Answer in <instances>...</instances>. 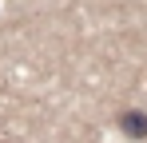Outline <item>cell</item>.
<instances>
[{
  "instance_id": "obj_1",
  "label": "cell",
  "mask_w": 147,
  "mask_h": 143,
  "mask_svg": "<svg viewBox=\"0 0 147 143\" xmlns=\"http://www.w3.org/2000/svg\"><path fill=\"white\" fill-rule=\"evenodd\" d=\"M115 127H119L127 139H147V111H139V107H123L119 115H115Z\"/></svg>"
}]
</instances>
